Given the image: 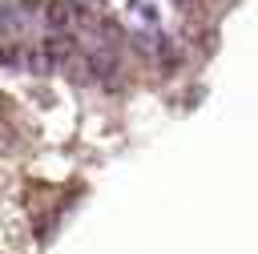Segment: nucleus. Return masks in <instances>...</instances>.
I'll list each match as a JSON object with an SVG mask.
<instances>
[{"label": "nucleus", "mask_w": 258, "mask_h": 254, "mask_svg": "<svg viewBox=\"0 0 258 254\" xmlns=\"http://www.w3.org/2000/svg\"><path fill=\"white\" fill-rule=\"evenodd\" d=\"M44 24H48V32H69V28L77 24V4H73V0L44 4Z\"/></svg>", "instance_id": "f257e3e1"}, {"label": "nucleus", "mask_w": 258, "mask_h": 254, "mask_svg": "<svg viewBox=\"0 0 258 254\" xmlns=\"http://www.w3.org/2000/svg\"><path fill=\"white\" fill-rule=\"evenodd\" d=\"M0 69H8V73H28V44L24 40H4L0 44Z\"/></svg>", "instance_id": "f03ea898"}, {"label": "nucleus", "mask_w": 258, "mask_h": 254, "mask_svg": "<svg viewBox=\"0 0 258 254\" xmlns=\"http://www.w3.org/2000/svg\"><path fill=\"white\" fill-rule=\"evenodd\" d=\"M56 69H60V65H56L52 52L44 48V40H32V44H28V73H32V77H48V73H56Z\"/></svg>", "instance_id": "7ed1b4c3"}, {"label": "nucleus", "mask_w": 258, "mask_h": 254, "mask_svg": "<svg viewBox=\"0 0 258 254\" xmlns=\"http://www.w3.org/2000/svg\"><path fill=\"white\" fill-rule=\"evenodd\" d=\"M44 48L52 52L56 65H69V60L77 56V40H73L69 32H48V36H44Z\"/></svg>", "instance_id": "20e7f679"}, {"label": "nucleus", "mask_w": 258, "mask_h": 254, "mask_svg": "<svg viewBox=\"0 0 258 254\" xmlns=\"http://www.w3.org/2000/svg\"><path fill=\"white\" fill-rule=\"evenodd\" d=\"M20 24H24V12H20L16 4H0V44L12 40V36L20 32Z\"/></svg>", "instance_id": "39448f33"}, {"label": "nucleus", "mask_w": 258, "mask_h": 254, "mask_svg": "<svg viewBox=\"0 0 258 254\" xmlns=\"http://www.w3.org/2000/svg\"><path fill=\"white\" fill-rule=\"evenodd\" d=\"M153 56L161 60V69H177V60H181V52H177V40L157 32V52H153Z\"/></svg>", "instance_id": "423d86ee"}, {"label": "nucleus", "mask_w": 258, "mask_h": 254, "mask_svg": "<svg viewBox=\"0 0 258 254\" xmlns=\"http://www.w3.org/2000/svg\"><path fill=\"white\" fill-rule=\"evenodd\" d=\"M133 48H137V52H145V56H153V52H157V32H145V28H141V32H133Z\"/></svg>", "instance_id": "0eeeda50"}, {"label": "nucleus", "mask_w": 258, "mask_h": 254, "mask_svg": "<svg viewBox=\"0 0 258 254\" xmlns=\"http://www.w3.org/2000/svg\"><path fill=\"white\" fill-rule=\"evenodd\" d=\"M173 4H177V8H194L198 0H173Z\"/></svg>", "instance_id": "6e6552de"}]
</instances>
